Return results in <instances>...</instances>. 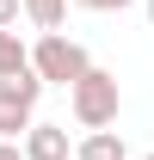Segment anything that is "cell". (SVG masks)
I'll use <instances>...</instances> for the list:
<instances>
[{
	"label": "cell",
	"mask_w": 154,
	"mask_h": 160,
	"mask_svg": "<svg viewBox=\"0 0 154 160\" xmlns=\"http://www.w3.org/2000/svg\"><path fill=\"white\" fill-rule=\"evenodd\" d=\"M0 160H25V154H19V142H6V136H0Z\"/></svg>",
	"instance_id": "cell-10"
},
{
	"label": "cell",
	"mask_w": 154,
	"mask_h": 160,
	"mask_svg": "<svg viewBox=\"0 0 154 160\" xmlns=\"http://www.w3.org/2000/svg\"><path fill=\"white\" fill-rule=\"evenodd\" d=\"M19 12L37 31H62V19H68V0H19Z\"/></svg>",
	"instance_id": "cell-6"
},
{
	"label": "cell",
	"mask_w": 154,
	"mask_h": 160,
	"mask_svg": "<svg viewBox=\"0 0 154 160\" xmlns=\"http://www.w3.org/2000/svg\"><path fill=\"white\" fill-rule=\"evenodd\" d=\"M74 160H130V148H123V136L105 123V129H86V136H80Z\"/></svg>",
	"instance_id": "cell-5"
},
{
	"label": "cell",
	"mask_w": 154,
	"mask_h": 160,
	"mask_svg": "<svg viewBox=\"0 0 154 160\" xmlns=\"http://www.w3.org/2000/svg\"><path fill=\"white\" fill-rule=\"evenodd\" d=\"M148 25H154V0H148Z\"/></svg>",
	"instance_id": "cell-11"
},
{
	"label": "cell",
	"mask_w": 154,
	"mask_h": 160,
	"mask_svg": "<svg viewBox=\"0 0 154 160\" xmlns=\"http://www.w3.org/2000/svg\"><path fill=\"white\" fill-rule=\"evenodd\" d=\"M25 62H31V74H37L43 86H74V80L93 68V56H86L74 37H62V31H43V37L25 49Z\"/></svg>",
	"instance_id": "cell-2"
},
{
	"label": "cell",
	"mask_w": 154,
	"mask_h": 160,
	"mask_svg": "<svg viewBox=\"0 0 154 160\" xmlns=\"http://www.w3.org/2000/svg\"><path fill=\"white\" fill-rule=\"evenodd\" d=\"M74 6H86V12H123V6H136V0H74Z\"/></svg>",
	"instance_id": "cell-8"
},
{
	"label": "cell",
	"mask_w": 154,
	"mask_h": 160,
	"mask_svg": "<svg viewBox=\"0 0 154 160\" xmlns=\"http://www.w3.org/2000/svg\"><path fill=\"white\" fill-rule=\"evenodd\" d=\"M37 99H43V80L31 74V62H25L19 74H0V136L19 142L37 117Z\"/></svg>",
	"instance_id": "cell-3"
},
{
	"label": "cell",
	"mask_w": 154,
	"mask_h": 160,
	"mask_svg": "<svg viewBox=\"0 0 154 160\" xmlns=\"http://www.w3.org/2000/svg\"><path fill=\"white\" fill-rule=\"evenodd\" d=\"M68 111H74L80 129H105V123H117V111H123L117 74H111V68H86V74L68 86Z\"/></svg>",
	"instance_id": "cell-1"
},
{
	"label": "cell",
	"mask_w": 154,
	"mask_h": 160,
	"mask_svg": "<svg viewBox=\"0 0 154 160\" xmlns=\"http://www.w3.org/2000/svg\"><path fill=\"white\" fill-rule=\"evenodd\" d=\"M0 25H19V0H0Z\"/></svg>",
	"instance_id": "cell-9"
},
{
	"label": "cell",
	"mask_w": 154,
	"mask_h": 160,
	"mask_svg": "<svg viewBox=\"0 0 154 160\" xmlns=\"http://www.w3.org/2000/svg\"><path fill=\"white\" fill-rule=\"evenodd\" d=\"M148 160H154V154H148Z\"/></svg>",
	"instance_id": "cell-12"
},
{
	"label": "cell",
	"mask_w": 154,
	"mask_h": 160,
	"mask_svg": "<svg viewBox=\"0 0 154 160\" xmlns=\"http://www.w3.org/2000/svg\"><path fill=\"white\" fill-rule=\"evenodd\" d=\"M19 68H25V43L13 25H0V74H19Z\"/></svg>",
	"instance_id": "cell-7"
},
{
	"label": "cell",
	"mask_w": 154,
	"mask_h": 160,
	"mask_svg": "<svg viewBox=\"0 0 154 160\" xmlns=\"http://www.w3.org/2000/svg\"><path fill=\"white\" fill-rule=\"evenodd\" d=\"M19 154L25 160H74V142H68L62 123H37L31 117V129L19 136Z\"/></svg>",
	"instance_id": "cell-4"
}]
</instances>
